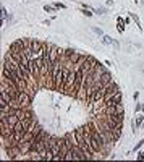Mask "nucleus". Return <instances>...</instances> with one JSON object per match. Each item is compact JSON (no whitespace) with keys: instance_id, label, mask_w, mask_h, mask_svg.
<instances>
[{"instance_id":"1","label":"nucleus","mask_w":144,"mask_h":162,"mask_svg":"<svg viewBox=\"0 0 144 162\" xmlns=\"http://www.w3.org/2000/svg\"><path fill=\"white\" fill-rule=\"evenodd\" d=\"M62 55H63V50H62V49L57 47V45H54V44H50V50H49V62H50V63L57 62Z\"/></svg>"},{"instance_id":"2","label":"nucleus","mask_w":144,"mask_h":162,"mask_svg":"<svg viewBox=\"0 0 144 162\" xmlns=\"http://www.w3.org/2000/svg\"><path fill=\"white\" fill-rule=\"evenodd\" d=\"M18 102L21 104V107H29V104H31V96H29L28 91H20V94H18Z\"/></svg>"},{"instance_id":"3","label":"nucleus","mask_w":144,"mask_h":162,"mask_svg":"<svg viewBox=\"0 0 144 162\" xmlns=\"http://www.w3.org/2000/svg\"><path fill=\"white\" fill-rule=\"evenodd\" d=\"M110 83H113V76H112L110 73H104L102 76H100V80H99V88L100 89H104V88H107Z\"/></svg>"},{"instance_id":"4","label":"nucleus","mask_w":144,"mask_h":162,"mask_svg":"<svg viewBox=\"0 0 144 162\" xmlns=\"http://www.w3.org/2000/svg\"><path fill=\"white\" fill-rule=\"evenodd\" d=\"M120 102H121V91H118L117 94H113L107 102H104V105H117V104H120Z\"/></svg>"},{"instance_id":"5","label":"nucleus","mask_w":144,"mask_h":162,"mask_svg":"<svg viewBox=\"0 0 144 162\" xmlns=\"http://www.w3.org/2000/svg\"><path fill=\"white\" fill-rule=\"evenodd\" d=\"M0 97H2V101H5V102H8V104H10V102H12V101H13V97H12V96H10V94H8V93H7V91H5V89H2V91H0Z\"/></svg>"},{"instance_id":"6","label":"nucleus","mask_w":144,"mask_h":162,"mask_svg":"<svg viewBox=\"0 0 144 162\" xmlns=\"http://www.w3.org/2000/svg\"><path fill=\"white\" fill-rule=\"evenodd\" d=\"M102 42H104V44H107V45H115V47H118V44H117V42H115V41H113V39H112V37H109V36H104L102 37Z\"/></svg>"},{"instance_id":"7","label":"nucleus","mask_w":144,"mask_h":162,"mask_svg":"<svg viewBox=\"0 0 144 162\" xmlns=\"http://www.w3.org/2000/svg\"><path fill=\"white\" fill-rule=\"evenodd\" d=\"M13 131H26V130L23 128V123H21V120L18 122V123H16L15 126H13Z\"/></svg>"},{"instance_id":"8","label":"nucleus","mask_w":144,"mask_h":162,"mask_svg":"<svg viewBox=\"0 0 144 162\" xmlns=\"http://www.w3.org/2000/svg\"><path fill=\"white\" fill-rule=\"evenodd\" d=\"M141 123H143V115H141V113H138V115H136V120H134V126L136 125L139 126Z\"/></svg>"},{"instance_id":"9","label":"nucleus","mask_w":144,"mask_h":162,"mask_svg":"<svg viewBox=\"0 0 144 162\" xmlns=\"http://www.w3.org/2000/svg\"><path fill=\"white\" fill-rule=\"evenodd\" d=\"M44 10H45V12H54V10H55V7H50V5H45V7H44Z\"/></svg>"},{"instance_id":"10","label":"nucleus","mask_w":144,"mask_h":162,"mask_svg":"<svg viewBox=\"0 0 144 162\" xmlns=\"http://www.w3.org/2000/svg\"><path fill=\"white\" fill-rule=\"evenodd\" d=\"M118 29L123 31V20H121V18H118Z\"/></svg>"},{"instance_id":"11","label":"nucleus","mask_w":144,"mask_h":162,"mask_svg":"<svg viewBox=\"0 0 144 162\" xmlns=\"http://www.w3.org/2000/svg\"><path fill=\"white\" fill-rule=\"evenodd\" d=\"M143 144H144V139H141V141H139V143H138V144L134 146V149L138 151V149H139V148H141V146H143Z\"/></svg>"},{"instance_id":"12","label":"nucleus","mask_w":144,"mask_h":162,"mask_svg":"<svg viewBox=\"0 0 144 162\" xmlns=\"http://www.w3.org/2000/svg\"><path fill=\"white\" fill-rule=\"evenodd\" d=\"M131 18L136 21V23H138V26H139V20H138V16H136V15H133V13H131Z\"/></svg>"},{"instance_id":"13","label":"nucleus","mask_w":144,"mask_h":162,"mask_svg":"<svg viewBox=\"0 0 144 162\" xmlns=\"http://www.w3.org/2000/svg\"><path fill=\"white\" fill-rule=\"evenodd\" d=\"M141 110H143V105L138 104V105H136V112H141Z\"/></svg>"},{"instance_id":"14","label":"nucleus","mask_w":144,"mask_h":162,"mask_svg":"<svg viewBox=\"0 0 144 162\" xmlns=\"http://www.w3.org/2000/svg\"><path fill=\"white\" fill-rule=\"evenodd\" d=\"M55 8H62V10H63V8H65V5H63V3H55Z\"/></svg>"},{"instance_id":"15","label":"nucleus","mask_w":144,"mask_h":162,"mask_svg":"<svg viewBox=\"0 0 144 162\" xmlns=\"http://www.w3.org/2000/svg\"><path fill=\"white\" fill-rule=\"evenodd\" d=\"M5 16H7V10H5V8H2V18H3V20H5Z\"/></svg>"},{"instance_id":"16","label":"nucleus","mask_w":144,"mask_h":162,"mask_svg":"<svg viewBox=\"0 0 144 162\" xmlns=\"http://www.w3.org/2000/svg\"><path fill=\"white\" fill-rule=\"evenodd\" d=\"M94 32H97V34H99V36H102V31H100L99 28H94Z\"/></svg>"},{"instance_id":"17","label":"nucleus","mask_w":144,"mask_h":162,"mask_svg":"<svg viewBox=\"0 0 144 162\" xmlns=\"http://www.w3.org/2000/svg\"><path fill=\"white\" fill-rule=\"evenodd\" d=\"M138 157H139V159H144V152H141V154H138Z\"/></svg>"}]
</instances>
